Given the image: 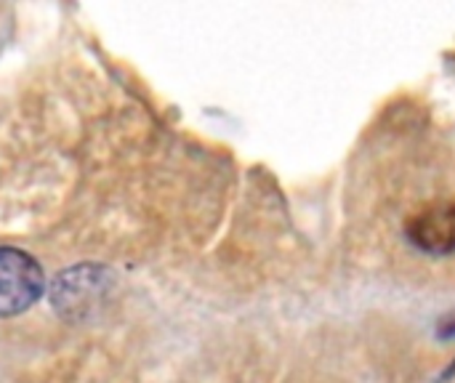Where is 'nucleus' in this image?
I'll return each mask as SVG.
<instances>
[{"mask_svg": "<svg viewBox=\"0 0 455 383\" xmlns=\"http://www.w3.org/2000/svg\"><path fill=\"white\" fill-rule=\"evenodd\" d=\"M43 293V264L21 248L0 245V317H19L29 312Z\"/></svg>", "mask_w": 455, "mask_h": 383, "instance_id": "obj_1", "label": "nucleus"}, {"mask_svg": "<svg viewBox=\"0 0 455 383\" xmlns=\"http://www.w3.org/2000/svg\"><path fill=\"white\" fill-rule=\"evenodd\" d=\"M405 232L413 245L429 253H448L455 251V200H437L424 208H419L408 224Z\"/></svg>", "mask_w": 455, "mask_h": 383, "instance_id": "obj_2", "label": "nucleus"}]
</instances>
